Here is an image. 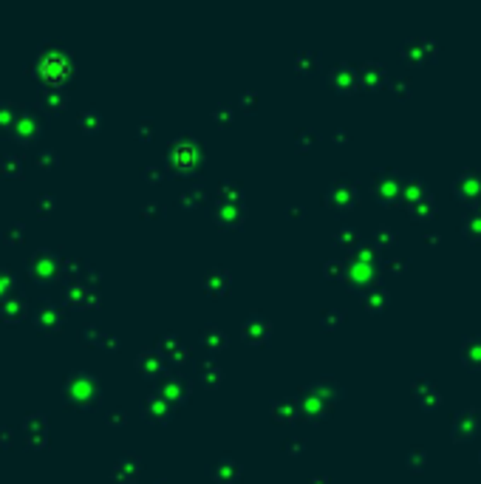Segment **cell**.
I'll use <instances>...</instances> for the list:
<instances>
[{
    "mask_svg": "<svg viewBox=\"0 0 481 484\" xmlns=\"http://www.w3.org/2000/svg\"><path fill=\"white\" fill-rule=\"evenodd\" d=\"M414 394H417L422 410H436L442 405V388L431 377H417L414 380Z\"/></svg>",
    "mask_w": 481,
    "mask_h": 484,
    "instance_id": "277c9868",
    "label": "cell"
},
{
    "mask_svg": "<svg viewBox=\"0 0 481 484\" xmlns=\"http://www.w3.org/2000/svg\"><path fill=\"white\" fill-rule=\"evenodd\" d=\"M405 266H407V261H405V258H393V261L388 263V269H393V272H402Z\"/></svg>",
    "mask_w": 481,
    "mask_h": 484,
    "instance_id": "9a60e30c",
    "label": "cell"
},
{
    "mask_svg": "<svg viewBox=\"0 0 481 484\" xmlns=\"http://www.w3.org/2000/svg\"><path fill=\"white\" fill-rule=\"evenodd\" d=\"M374 190L379 193V198L396 201V198H399V190H402V181H399L396 173H379V176L374 179Z\"/></svg>",
    "mask_w": 481,
    "mask_h": 484,
    "instance_id": "52a82bcc",
    "label": "cell"
},
{
    "mask_svg": "<svg viewBox=\"0 0 481 484\" xmlns=\"http://www.w3.org/2000/svg\"><path fill=\"white\" fill-rule=\"evenodd\" d=\"M410 213H414L419 221H431L433 216H436V195L433 193H428V195H422L414 207H410Z\"/></svg>",
    "mask_w": 481,
    "mask_h": 484,
    "instance_id": "9c48e42d",
    "label": "cell"
},
{
    "mask_svg": "<svg viewBox=\"0 0 481 484\" xmlns=\"http://www.w3.org/2000/svg\"><path fill=\"white\" fill-rule=\"evenodd\" d=\"M365 303H368L371 309H379V306H385V289H377V292H371V298H365Z\"/></svg>",
    "mask_w": 481,
    "mask_h": 484,
    "instance_id": "7c38bea8",
    "label": "cell"
},
{
    "mask_svg": "<svg viewBox=\"0 0 481 484\" xmlns=\"http://www.w3.org/2000/svg\"><path fill=\"white\" fill-rule=\"evenodd\" d=\"M478 462H481V453H478Z\"/></svg>",
    "mask_w": 481,
    "mask_h": 484,
    "instance_id": "e0dca14e",
    "label": "cell"
},
{
    "mask_svg": "<svg viewBox=\"0 0 481 484\" xmlns=\"http://www.w3.org/2000/svg\"><path fill=\"white\" fill-rule=\"evenodd\" d=\"M377 241H379L382 247H391V244H393V233H391L388 227H379V230H377Z\"/></svg>",
    "mask_w": 481,
    "mask_h": 484,
    "instance_id": "4fadbf2b",
    "label": "cell"
},
{
    "mask_svg": "<svg viewBox=\"0 0 481 484\" xmlns=\"http://www.w3.org/2000/svg\"><path fill=\"white\" fill-rule=\"evenodd\" d=\"M459 357H461L467 371H481V334H470L461 340Z\"/></svg>",
    "mask_w": 481,
    "mask_h": 484,
    "instance_id": "5b68a950",
    "label": "cell"
},
{
    "mask_svg": "<svg viewBox=\"0 0 481 484\" xmlns=\"http://www.w3.org/2000/svg\"><path fill=\"white\" fill-rule=\"evenodd\" d=\"M365 77H368V85H371V88H379V85L385 83V68H382L379 62H377V65L371 62V65H365Z\"/></svg>",
    "mask_w": 481,
    "mask_h": 484,
    "instance_id": "8fae6325",
    "label": "cell"
},
{
    "mask_svg": "<svg viewBox=\"0 0 481 484\" xmlns=\"http://www.w3.org/2000/svg\"><path fill=\"white\" fill-rule=\"evenodd\" d=\"M422 195H428V184H425V179H419V176H410L407 181H402V190H399V198L405 201V207L410 210Z\"/></svg>",
    "mask_w": 481,
    "mask_h": 484,
    "instance_id": "8992f818",
    "label": "cell"
},
{
    "mask_svg": "<svg viewBox=\"0 0 481 484\" xmlns=\"http://www.w3.org/2000/svg\"><path fill=\"white\" fill-rule=\"evenodd\" d=\"M478 431H481V408L467 405V408H461L456 417H453V428H450L453 442H467V439H473Z\"/></svg>",
    "mask_w": 481,
    "mask_h": 484,
    "instance_id": "6da1fadb",
    "label": "cell"
},
{
    "mask_svg": "<svg viewBox=\"0 0 481 484\" xmlns=\"http://www.w3.org/2000/svg\"><path fill=\"white\" fill-rule=\"evenodd\" d=\"M410 88H414V85H410V80H396L393 83V91L402 94V97H410Z\"/></svg>",
    "mask_w": 481,
    "mask_h": 484,
    "instance_id": "5bb4252c",
    "label": "cell"
},
{
    "mask_svg": "<svg viewBox=\"0 0 481 484\" xmlns=\"http://www.w3.org/2000/svg\"><path fill=\"white\" fill-rule=\"evenodd\" d=\"M461 235L467 241H481V204L470 207V210L464 213V221H461Z\"/></svg>",
    "mask_w": 481,
    "mask_h": 484,
    "instance_id": "ba28073f",
    "label": "cell"
},
{
    "mask_svg": "<svg viewBox=\"0 0 481 484\" xmlns=\"http://www.w3.org/2000/svg\"><path fill=\"white\" fill-rule=\"evenodd\" d=\"M425 241H428V244H439V241H442V235H439L436 230H428V233H425Z\"/></svg>",
    "mask_w": 481,
    "mask_h": 484,
    "instance_id": "2e32d148",
    "label": "cell"
},
{
    "mask_svg": "<svg viewBox=\"0 0 481 484\" xmlns=\"http://www.w3.org/2000/svg\"><path fill=\"white\" fill-rule=\"evenodd\" d=\"M428 464V450L425 448H414L407 453V470H414V473H422Z\"/></svg>",
    "mask_w": 481,
    "mask_h": 484,
    "instance_id": "30bf717a",
    "label": "cell"
},
{
    "mask_svg": "<svg viewBox=\"0 0 481 484\" xmlns=\"http://www.w3.org/2000/svg\"><path fill=\"white\" fill-rule=\"evenodd\" d=\"M402 57L414 65H425V62H433L439 57V43L433 37H410L405 46H402Z\"/></svg>",
    "mask_w": 481,
    "mask_h": 484,
    "instance_id": "3957f363",
    "label": "cell"
},
{
    "mask_svg": "<svg viewBox=\"0 0 481 484\" xmlns=\"http://www.w3.org/2000/svg\"><path fill=\"white\" fill-rule=\"evenodd\" d=\"M453 193L464 201V204H481V170L475 167H464L456 179H453Z\"/></svg>",
    "mask_w": 481,
    "mask_h": 484,
    "instance_id": "7a4b0ae2",
    "label": "cell"
}]
</instances>
